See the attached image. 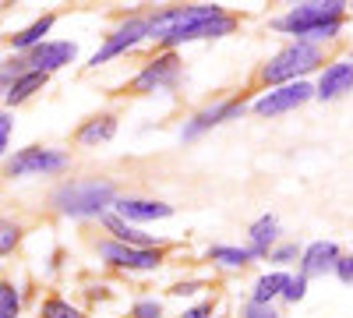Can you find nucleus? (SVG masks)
Instances as JSON below:
<instances>
[{
	"label": "nucleus",
	"instance_id": "f257e3e1",
	"mask_svg": "<svg viewBox=\"0 0 353 318\" xmlns=\"http://www.w3.org/2000/svg\"><path fill=\"white\" fill-rule=\"evenodd\" d=\"M350 4L343 0H325V4H297L290 8L286 14H279L272 21L276 32H286L293 36V43H325V39H336L343 32V14H346Z\"/></svg>",
	"mask_w": 353,
	"mask_h": 318
},
{
	"label": "nucleus",
	"instance_id": "f03ea898",
	"mask_svg": "<svg viewBox=\"0 0 353 318\" xmlns=\"http://www.w3.org/2000/svg\"><path fill=\"white\" fill-rule=\"evenodd\" d=\"M241 21L230 11H223L219 4H188L184 18L176 25H170V28H163V32H156V39H159L163 50H176V46L198 43V39H223Z\"/></svg>",
	"mask_w": 353,
	"mask_h": 318
},
{
	"label": "nucleus",
	"instance_id": "7ed1b4c3",
	"mask_svg": "<svg viewBox=\"0 0 353 318\" xmlns=\"http://www.w3.org/2000/svg\"><path fill=\"white\" fill-rule=\"evenodd\" d=\"M113 198H117V188L110 181H99V177H92V181H68V184H61L53 191V209L64 212V216H74V219L103 216V212H110Z\"/></svg>",
	"mask_w": 353,
	"mask_h": 318
},
{
	"label": "nucleus",
	"instance_id": "20e7f679",
	"mask_svg": "<svg viewBox=\"0 0 353 318\" xmlns=\"http://www.w3.org/2000/svg\"><path fill=\"white\" fill-rule=\"evenodd\" d=\"M318 64H321V46H314V43H290L261 68V81L265 85L301 81V74L314 71Z\"/></svg>",
	"mask_w": 353,
	"mask_h": 318
},
{
	"label": "nucleus",
	"instance_id": "39448f33",
	"mask_svg": "<svg viewBox=\"0 0 353 318\" xmlns=\"http://www.w3.org/2000/svg\"><path fill=\"white\" fill-rule=\"evenodd\" d=\"M71 166V156L50 146H25L4 163V177H50V173H64Z\"/></svg>",
	"mask_w": 353,
	"mask_h": 318
},
{
	"label": "nucleus",
	"instance_id": "423d86ee",
	"mask_svg": "<svg viewBox=\"0 0 353 318\" xmlns=\"http://www.w3.org/2000/svg\"><path fill=\"white\" fill-rule=\"evenodd\" d=\"M152 36V25H149V18H141V14H134V18H128V21H121L113 28V32L106 36V43L88 57V68H99V64H106V61H113V57H121V53H128V50H134L141 39H149Z\"/></svg>",
	"mask_w": 353,
	"mask_h": 318
},
{
	"label": "nucleus",
	"instance_id": "0eeeda50",
	"mask_svg": "<svg viewBox=\"0 0 353 318\" xmlns=\"http://www.w3.org/2000/svg\"><path fill=\"white\" fill-rule=\"evenodd\" d=\"M307 99H314V85L301 78V81H286V85H276V89L261 92L251 103V110L258 113V117H279V113H290V110L304 106Z\"/></svg>",
	"mask_w": 353,
	"mask_h": 318
},
{
	"label": "nucleus",
	"instance_id": "6e6552de",
	"mask_svg": "<svg viewBox=\"0 0 353 318\" xmlns=\"http://www.w3.org/2000/svg\"><path fill=\"white\" fill-rule=\"evenodd\" d=\"M99 258L106 266L124 269V272H152V269L163 266L159 248H128V244H117V241L99 244Z\"/></svg>",
	"mask_w": 353,
	"mask_h": 318
},
{
	"label": "nucleus",
	"instance_id": "1a4fd4ad",
	"mask_svg": "<svg viewBox=\"0 0 353 318\" xmlns=\"http://www.w3.org/2000/svg\"><path fill=\"white\" fill-rule=\"evenodd\" d=\"M176 78H181V57L173 50H163L152 61H145V68L131 81V89L134 92H159V89H173Z\"/></svg>",
	"mask_w": 353,
	"mask_h": 318
},
{
	"label": "nucleus",
	"instance_id": "9d476101",
	"mask_svg": "<svg viewBox=\"0 0 353 318\" xmlns=\"http://www.w3.org/2000/svg\"><path fill=\"white\" fill-rule=\"evenodd\" d=\"M244 113H248V103H244V99H219V103H212V106L198 110L194 117L181 128V138H184V141L201 138L205 131H212V128H219V124H226V121H241Z\"/></svg>",
	"mask_w": 353,
	"mask_h": 318
},
{
	"label": "nucleus",
	"instance_id": "9b49d317",
	"mask_svg": "<svg viewBox=\"0 0 353 318\" xmlns=\"http://www.w3.org/2000/svg\"><path fill=\"white\" fill-rule=\"evenodd\" d=\"M74 57H78V46H74V43H68V39H46V43H39L36 50H28L21 61H25V71L53 74V71L74 64Z\"/></svg>",
	"mask_w": 353,
	"mask_h": 318
},
{
	"label": "nucleus",
	"instance_id": "f8f14e48",
	"mask_svg": "<svg viewBox=\"0 0 353 318\" xmlns=\"http://www.w3.org/2000/svg\"><path fill=\"white\" fill-rule=\"evenodd\" d=\"M113 216H121L124 223H152V219H170L173 206L156 198H113Z\"/></svg>",
	"mask_w": 353,
	"mask_h": 318
},
{
	"label": "nucleus",
	"instance_id": "ddd939ff",
	"mask_svg": "<svg viewBox=\"0 0 353 318\" xmlns=\"http://www.w3.org/2000/svg\"><path fill=\"white\" fill-rule=\"evenodd\" d=\"M339 244L336 241H314V244H307V248H301V276L304 279H311V276H325V272H332V266L339 262Z\"/></svg>",
	"mask_w": 353,
	"mask_h": 318
},
{
	"label": "nucleus",
	"instance_id": "4468645a",
	"mask_svg": "<svg viewBox=\"0 0 353 318\" xmlns=\"http://www.w3.org/2000/svg\"><path fill=\"white\" fill-rule=\"evenodd\" d=\"M346 92H353V68H350V61H336L321 71V78L314 85V96L318 99H339Z\"/></svg>",
	"mask_w": 353,
	"mask_h": 318
},
{
	"label": "nucleus",
	"instance_id": "2eb2a0df",
	"mask_svg": "<svg viewBox=\"0 0 353 318\" xmlns=\"http://www.w3.org/2000/svg\"><path fill=\"white\" fill-rule=\"evenodd\" d=\"M276 237H279V219L272 216V212H265V216H258L251 226H248V251H251V258H269V251H272V244H276Z\"/></svg>",
	"mask_w": 353,
	"mask_h": 318
},
{
	"label": "nucleus",
	"instance_id": "dca6fc26",
	"mask_svg": "<svg viewBox=\"0 0 353 318\" xmlns=\"http://www.w3.org/2000/svg\"><path fill=\"white\" fill-rule=\"evenodd\" d=\"M53 25H57V14H39L32 25H25L21 32H14L11 39H8V46H11V53H28V50H36L39 43H46V36L53 32Z\"/></svg>",
	"mask_w": 353,
	"mask_h": 318
},
{
	"label": "nucleus",
	"instance_id": "f3484780",
	"mask_svg": "<svg viewBox=\"0 0 353 318\" xmlns=\"http://www.w3.org/2000/svg\"><path fill=\"white\" fill-rule=\"evenodd\" d=\"M46 81H50V74H43V71H21L14 81H8L4 103H8V106H21L25 99H32L36 92H43Z\"/></svg>",
	"mask_w": 353,
	"mask_h": 318
},
{
	"label": "nucleus",
	"instance_id": "a211bd4d",
	"mask_svg": "<svg viewBox=\"0 0 353 318\" xmlns=\"http://www.w3.org/2000/svg\"><path fill=\"white\" fill-rule=\"evenodd\" d=\"M117 135V117L113 113H99V117H88L78 131H74V141L85 149H92V146H103V141H110Z\"/></svg>",
	"mask_w": 353,
	"mask_h": 318
},
{
	"label": "nucleus",
	"instance_id": "6ab92c4d",
	"mask_svg": "<svg viewBox=\"0 0 353 318\" xmlns=\"http://www.w3.org/2000/svg\"><path fill=\"white\" fill-rule=\"evenodd\" d=\"M103 223H106V230L113 234V241H117V244H128V248H159L152 234H145V230H138V226L124 223L121 216H113V212H103Z\"/></svg>",
	"mask_w": 353,
	"mask_h": 318
},
{
	"label": "nucleus",
	"instance_id": "aec40b11",
	"mask_svg": "<svg viewBox=\"0 0 353 318\" xmlns=\"http://www.w3.org/2000/svg\"><path fill=\"white\" fill-rule=\"evenodd\" d=\"M286 279H290V272H283V269L258 276V279H254V290H251V304H272V301L283 294Z\"/></svg>",
	"mask_w": 353,
	"mask_h": 318
},
{
	"label": "nucleus",
	"instance_id": "412c9836",
	"mask_svg": "<svg viewBox=\"0 0 353 318\" xmlns=\"http://www.w3.org/2000/svg\"><path fill=\"white\" fill-rule=\"evenodd\" d=\"M209 262H219L226 269H244L248 262H254L248 248H233V244H216L209 248Z\"/></svg>",
	"mask_w": 353,
	"mask_h": 318
},
{
	"label": "nucleus",
	"instance_id": "4be33fe9",
	"mask_svg": "<svg viewBox=\"0 0 353 318\" xmlns=\"http://www.w3.org/2000/svg\"><path fill=\"white\" fill-rule=\"evenodd\" d=\"M39 318H85V311L74 308V304L64 301V297H46V301L39 304Z\"/></svg>",
	"mask_w": 353,
	"mask_h": 318
},
{
	"label": "nucleus",
	"instance_id": "5701e85b",
	"mask_svg": "<svg viewBox=\"0 0 353 318\" xmlns=\"http://www.w3.org/2000/svg\"><path fill=\"white\" fill-rule=\"evenodd\" d=\"M21 311V290L14 283L0 279V318H18Z\"/></svg>",
	"mask_w": 353,
	"mask_h": 318
},
{
	"label": "nucleus",
	"instance_id": "b1692460",
	"mask_svg": "<svg viewBox=\"0 0 353 318\" xmlns=\"http://www.w3.org/2000/svg\"><path fill=\"white\" fill-rule=\"evenodd\" d=\"M21 244V226L18 223H0V255H11Z\"/></svg>",
	"mask_w": 353,
	"mask_h": 318
},
{
	"label": "nucleus",
	"instance_id": "393cba45",
	"mask_svg": "<svg viewBox=\"0 0 353 318\" xmlns=\"http://www.w3.org/2000/svg\"><path fill=\"white\" fill-rule=\"evenodd\" d=\"M304 294H307V279L297 272V276H290L286 279V286H283V301H290V304H297V301H304Z\"/></svg>",
	"mask_w": 353,
	"mask_h": 318
},
{
	"label": "nucleus",
	"instance_id": "a878e982",
	"mask_svg": "<svg viewBox=\"0 0 353 318\" xmlns=\"http://www.w3.org/2000/svg\"><path fill=\"white\" fill-rule=\"evenodd\" d=\"M297 258H301L297 244H279V248L269 251V262H276V266H290V262H297Z\"/></svg>",
	"mask_w": 353,
	"mask_h": 318
},
{
	"label": "nucleus",
	"instance_id": "bb28decb",
	"mask_svg": "<svg viewBox=\"0 0 353 318\" xmlns=\"http://www.w3.org/2000/svg\"><path fill=\"white\" fill-rule=\"evenodd\" d=\"M14 135V121H11V113L8 110H0V159L8 156V141Z\"/></svg>",
	"mask_w": 353,
	"mask_h": 318
},
{
	"label": "nucleus",
	"instance_id": "cd10ccee",
	"mask_svg": "<svg viewBox=\"0 0 353 318\" xmlns=\"http://www.w3.org/2000/svg\"><path fill=\"white\" fill-rule=\"evenodd\" d=\"M131 318H163V304L159 301H138L131 308Z\"/></svg>",
	"mask_w": 353,
	"mask_h": 318
},
{
	"label": "nucleus",
	"instance_id": "c85d7f7f",
	"mask_svg": "<svg viewBox=\"0 0 353 318\" xmlns=\"http://www.w3.org/2000/svg\"><path fill=\"white\" fill-rule=\"evenodd\" d=\"M332 272H336V279L339 283H353V255H339V262L332 266Z\"/></svg>",
	"mask_w": 353,
	"mask_h": 318
},
{
	"label": "nucleus",
	"instance_id": "c756f323",
	"mask_svg": "<svg viewBox=\"0 0 353 318\" xmlns=\"http://www.w3.org/2000/svg\"><path fill=\"white\" fill-rule=\"evenodd\" d=\"M244 318H279V311L272 304H248L244 308Z\"/></svg>",
	"mask_w": 353,
	"mask_h": 318
},
{
	"label": "nucleus",
	"instance_id": "7c9ffc66",
	"mask_svg": "<svg viewBox=\"0 0 353 318\" xmlns=\"http://www.w3.org/2000/svg\"><path fill=\"white\" fill-rule=\"evenodd\" d=\"M181 318H212V301H201V304H194V308H188Z\"/></svg>",
	"mask_w": 353,
	"mask_h": 318
},
{
	"label": "nucleus",
	"instance_id": "2f4dec72",
	"mask_svg": "<svg viewBox=\"0 0 353 318\" xmlns=\"http://www.w3.org/2000/svg\"><path fill=\"white\" fill-rule=\"evenodd\" d=\"M194 290H198V283H176L170 294H173V297H188V294H194Z\"/></svg>",
	"mask_w": 353,
	"mask_h": 318
},
{
	"label": "nucleus",
	"instance_id": "473e14b6",
	"mask_svg": "<svg viewBox=\"0 0 353 318\" xmlns=\"http://www.w3.org/2000/svg\"><path fill=\"white\" fill-rule=\"evenodd\" d=\"M350 68H353V53H350Z\"/></svg>",
	"mask_w": 353,
	"mask_h": 318
}]
</instances>
